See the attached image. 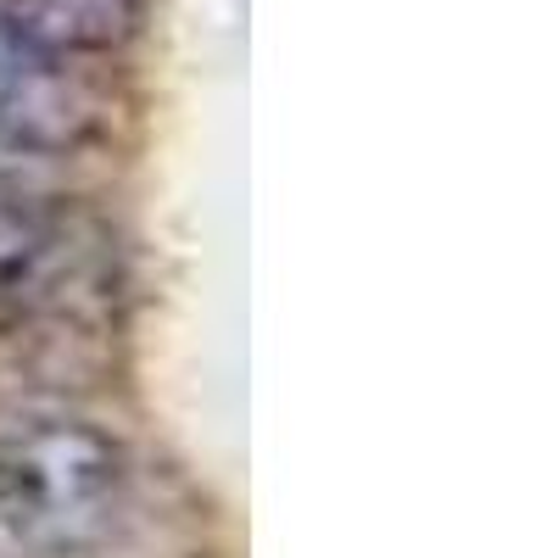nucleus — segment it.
I'll use <instances>...</instances> for the list:
<instances>
[{
    "label": "nucleus",
    "mask_w": 558,
    "mask_h": 558,
    "mask_svg": "<svg viewBox=\"0 0 558 558\" xmlns=\"http://www.w3.org/2000/svg\"><path fill=\"white\" fill-rule=\"evenodd\" d=\"M34 252H39V223H34V213L0 191V291H12L17 279L28 274Z\"/></svg>",
    "instance_id": "obj_3"
},
{
    "label": "nucleus",
    "mask_w": 558,
    "mask_h": 558,
    "mask_svg": "<svg viewBox=\"0 0 558 558\" xmlns=\"http://www.w3.org/2000/svg\"><path fill=\"white\" fill-rule=\"evenodd\" d=\"M123 447L78 418H39L0 441V542L34 558L89 547L118 514Z\"/></svg>",
    "instance_id": "obj_1"
},
{
    "label": "nucleus",
    "mask_w": 558,
    "mask_h": 558,
    "mask_svg": "<svg viewBox=\"0 0 558 558\" xmlns=\"http://www.w3.org/2000/svg\"><path fill=\"white\" fill-rule=\"evenodd\" d=\"M28 51L17 45V34L7 28V17H0V118L12 112V101H17V89H23V78H28Z\"/></svg>",
    "instance_id": "obj_4"
},
{
    "label": "nucleus",
    "mask_w": 558,
    "mask_h": 558,
    "mask_svg": "<svg viewBox=\"0 0 558 558\" xmlns=\"http://www.w3.org/2000/svg\"><path fill=\"white\" fill-rule=\"evenodd\" d=\"M0 17L28 62H73L129 45L146 17V0H0Z\"/></svg>",
    "instance_id": "obj_2"
}]
</instances>
